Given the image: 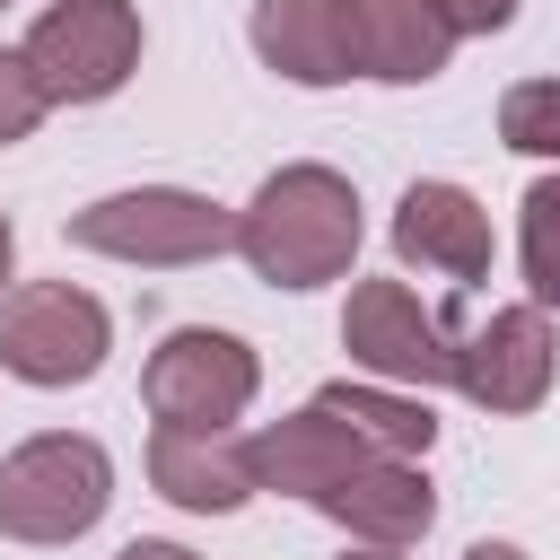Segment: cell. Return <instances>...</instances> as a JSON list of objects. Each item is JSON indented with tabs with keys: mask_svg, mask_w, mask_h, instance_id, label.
<instances>
[{
	"mask_svg": "<svg viewBox=\"0 0 560 560\" xmlns=\"http://www.w3.org/2000/svg\"><path fill=\"white\" fill-rule=\"evenodd\" d=\"M236 254L271 280V289H324L350 271L359 254V192L332 166H280L245 219H236Z\"/></svg>",
	"mask_w": 560,
	"mask_h": 560,
	"instance_id": "obj_1",
	"label": "cell"
},
{
	"mask_svg": "<svg viewBox=\"0 0 560 560\" xmlns=\"http://www.w3.org/2000/svg\"><path fill=\"white\" fill-rule=\"evenodd\" d=\"M114 499V464L96 438H26L18 455H0V534L9 542H70L105 516Z\"/></svg>",
	"mask_w": 560,
	"mask_h": 560,
	"instance_id": "obj_2",
	"label": "cell"
},
{
	"mask_svg": "<svg viewBox=\"0 0 560 560\" xmlns=\"http://www.w3.org/2000/svg\"><path fill=\"white\" fill-rule=\"evenodd\" d=\"M70 245L88 254H114V262H210L236 245V219L201 192H175V184H140V192H114V201H88L70 219Z\"/></svg>",
	"mask_w": 560,
	"mask_h": 560,
	"instance_id": "obj_3",
	"label": "cell"
},
{
	"mask_svg": "<svg viewBox=\"0 0 560 560\" xmlns=\"http://www.w3.org/2000/svg\"><path fill=\"white\" fill-rule=\"evenodd\" d=\"M18 52L52 105H96L140 70V9L131 0H52Z\"/></svg>",
	"mask_w": 560,
	"mask_h": 560,
	"instance_id": "obj_4",
	"label": "cell"
},
{
	"mask_svg": "<svg viewBox=\"0 0 560 560\" xmlns=\"http://www.w3.org/2000/svg\"><path fill=\"white\" fill-rule=\"evenodd\" d=\"M105 341H114L105 306L88 289H70V280H26V289L0 298V368L18 385H44V394L88 385L105 368Z\"/></svg>",
	"mask_w": 560,
	"mask_h": 560,
	"instance_id": "obj_5",
	"label": "cell"
},
{
	"mask_svg": "<svg viewBox=\"0 0 560 560\" xmlns=\"http://www.w3.org/2000/svg\"><path fill=\"white\" fill-rule=\"evenodd\" d=\"M254 385H262L254 350L236 332H210V324L166 332L149 350V368H140V394H149L158 429H236L245 402H254Z\"/></svg>",
	"mask_w": 560,
	"mask_h": 560,
	"instance_id": "obj_6",
	"label": "cell"
},
{
	"mask_svg": "<svg viewBox=\"0 0 560 560\" xmlns=\"http://www.w3.org/2000/svg\"><path fill=\"white\" fill-rule=\"evenodd\" d=\"M341 350L368 368V376H385V385H455V341H446V324L402 289V280H359L350 289V315H341Z\"/></svg>",
	"mask_w": 560,
	"mask_h": 560,
	"instance_id": "obj_7",
	"label": "cell"
},
{
	"mask_svg": "<svg viewBox=\"0 0 560 560\" xmlns=\"http://www.w3.org/2000/svg\"><path fill=\"white\" fill-rule=\"evenodd\" d=\"M455 385L481 411H534L551 394V324H542V306H490L455 341Z\"/></svg>",
	"mask_w": 560,
	"mask_h": 560,
	"instance_id": "obj_8",
	"label": "cell"
},
{
	"mask_svg": "<svg viewBox=\"0 0 560 560\" xmlns=\"http://www.w3.org/2000/svg\"><path fill=\"white\" fill-rule=\"evenodd\" d=\"M149 481L192 516H228V508H245L262 490L254 446L236 429H158L149 438Z\"/></svg>",
	"mask_w": 560,
	"mask_h": 560,
	"instance_id": "obj_9",
	"label": "cell"
},
{
	"mask_svg": "<svg viewBox=\"0 0 560 560\" xmlns=\"http://www.w3.org/2000/svg\"><path fill=\"white\" fill-rule=\"evenodd\" d=\"M315 508H324L332 525H350L359 542L402 551V542H420V534H429L438 490L420 481V464H411V455H368L359 472H341L332 490H315Z\"/></svg>",
	"mask_w": 560,
	"mask_h": 560,
	"instance_id": "obj_10",
	"label": "cell"
},
{
	"mask_svg": "<svg viewBox=\"0 0 560 560\" xmlns=\"http://www.w3.org/2000/svg\"><path fill=\"white\" fill-rule=\"evenodd\" d=\"M254 52L298 88H341L359 70L350 0H254Z\"/></svg>",
	"mask_w": 560,
	"mask_h": 560,
	"instance_id": "obj_11",
	"label": "cell"
},
{
	"mask_svg": "<svg viewBox=\"0 0 560 560\" xmlns=\"http://www.w3.org/2000/svg\"><path fill=\"white\" fill-rule=\"evenodd\" d=\"M394 254L446 280H490V210L464 184H411L394 210Z\"/></svg>",
	"mask_w": 560,
	"mask_h": 560,
	"instance_id": "obj_12",
	"label": "cell"
},
{
	"mask_svg": "<svg viewBox=\"0 0 560 560\" xmlns=\"http://www.w3.org/2000/svg\"><path fill=\"white\" fill-rule=\"evenodd\" d=\"M350 44H359V70L385 79V88H420L446 70L455 52V26L438 0H350Z\"/></svg>",
	"mask_w": 560,
	"mask_h": 560,
	"instance_id": "obj_13",
	"label": "cell"
},
{
	"mask_svg": "<svg viewBox=\"0 0 560 560\" xmlns=\"http://www.w3.org/2000/svg\"><path fill=\"white\" fill-rule=\"evenodd\" d=\"M376 446L350 429V420H332L324 402H306V411H289V420H271L262 438H254V472H262V490H298V499H315V490H332L341 472H359Z\"/></svg>",
	"mask_w": 560,
	"mask_h": 560,
	"instance_id": "obj_14",
	"label": "cell"
},
{
	"mask_svg": "<svg viewBox=\"0 0 560 560\" xmlns=\"http://www.w3.org/2000/svg\"><path fill=\"white\" fill-rule=\"evenodd\" d=\"M332 420H350L376 455H429V438H438V420H429V402L420 394H376V385H324L315 394Z\"/></svg>",
	"mask_w": 560,
	"mask_h": 560,
	"instance_id": "obj_15",
	"label": "cell"
},
{
	"mask_svg": "<svg viewBox=\"0 0 560 560\" xmlns=\"http://www.w3.org/2000/svg\"><path fill=\"white\" fill-rule=\"evenodd\" d=\"M499 140L525 158H560V79H516L499 96Z\"/></svg>",
	"mask_w": 560,
	"mask_h": 560,
	"instance_id": "obj_16",
	"label": "cell"
},
{
	"mask_svg": "<svg viewBox=\"0 0 560 560\" xmlns=\"http://www.w3.org/2000/svg\"><path fill=\"white\" fill-rule=\"evenodd\" d=\"M525 280H534V306H560V175L525 192Z\"/></svg>",
	"mask_w": 560,
	"mask_h": 560,
	"instance_id": "obj_17",
	"label": "cell"
},
{
	"mask_svg": "<svg viewBox=\"0 0 560 560\" xmlns=\"http://www.w3.org/2000/svg\"><path fill=\"white\" fill-rule=\"evenodd\" d=\"M44 105H52V96H44V79L26 70V52H0V149L26 140V131L44 122Z\"/></svg>",
	"mask_w": 560,
	"mask_h": 560,
	"instance_id": "obj_18",
	"label": "cell"
},
{
	"mask_svg": "<svg viewBox=\"0 0 560 560\" xmlns=\"http://www.w3.org/2000/svg\"><path fill=\"white\" fill-rule=\"evenodd\" d=\"M438 9H446L455 35H499V26L516 18V0H438Z\"/></svg>",
	"mask_w": 560,
	"mask_h": 560,
	"instance_id": "obj_19",
	"label": "cell"
},
{
	"mask_svg": "<svg viewBox=\"0 0 560 560\" xmlns=\"http://www.w3.org/2000/svg\"><path fill=\"white\" fill-rule=\"evenodd\" d=\"M114 560H201V551H184V542H122Z\"/></svg>",
	"mask_w": 560,
	"mask_h": 560,
	"instance_id": "obj_20",
	"label": "cell"
},
{
	"mask_svg": "<svg viewBox=\"0 0 560 560\" xmlns=\"http://www.w3.org/2000/svg\"><path fill=\"white\" fill-rule=\"evenodd\" d=\"M464 560H525V551H516V542H472Z\"/></svg>",
	"mask_w": 560,
	"mask_h": 560,
	"instance_id": "obj_21",
	"label": "cell"
},
{
	"mask_svg": "<svg viewBox=\"0 0 560 560\" xmlns=\"http://www.w3.org/2000/svg\"><path fill=\"white\" fill-rule=\"evenodd\" d=\"M9 254H18V236H9V219H0V280H9Z\"/></svg>",
	"mask_w": 560,
	"mask_h": 560,
	"instance_id": "obj_22",
	"label": "cell"
},
{
	"mask_svg": "<svg viewBox=\"0 0 560 560\" xmlns=\"http://www.w3.org/2000/svg\"><path fill=\"white\" fill-rule=\"evenodd\" d=\"M341 560H394V551H341Z\"/></svg>",
	"mask_w": 560,
	"mask_h": 560,
	"instance_id": "obj_23",
	"label": "cell"
},
{
	"mask_svg": "<svg viewBox=\"0 0 560 560\" xmlns=\"http://www.w3.org/2000/svg\"><path fill=\"white\" fill-rule=\"evenodd\" d=\"M0 9H9V0H0Z\"/></svg>",
	"mask_w": 560,
	"mask_h": 560,
	"instance_id": "obj_24",
	"label": "cell"
}]
</instances>
